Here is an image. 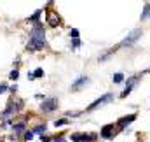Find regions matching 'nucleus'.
Here are the masks:
<instances>
[{"label":"nucleus","instance_id":"20","mask_svg":"<svg viewBox=\"0 0 150 142\" xmlns=\"http://www.w3.org/2000/svg\"><path fill=\"white\" fill-rule=\"evenodd\" d=\"M80 44H82V42H80L79 39H72V44H70V46H72V49H79Z\"/></svg>","mask_w":150,"mask_h":142},{"label":"nucleus","instance_id":"2","mask_svg":"<svg viewBox=\"0 0 150 142\" xmlns=\"http://www.w3.org/2000/svg\"><path fill=\"white\" fill-rule=\"evenodd\" d=\"M142 75H143V72H140V74H134V75H131V77H127V81H126V90L120 93V98H126L133 90H134V86L142 81Z\"/></svg>","mask_w":150,"mask_h":142},{"label":"nucleus","instance_id":"25","mask_svg":"<svg viewBox=\"0 0 150 142\" xmlns=\"http://www.w3.org/2000/svg\"><path fill=\"white\" fill-rule=\"evenodd\" d=\"M7 90H9V88H7V84H5V82H2V84H0V93H5Z\"/></svg>","mask_w":150,"mask_h":142},{"label":"nucleus","instance_id":"10","mask_svg":"<svg viewBox=\"0 0 150 142\" xmlns=\"http://www.w3.org/2000/svg\"><path fill=\"white\" fill-rule=\"evenodd\" d=\"M47 25H49V27H52V28L59 27V25H61V18H59V14H56V12L49 11V12H47Z\"/></svg>","mask_w":150,"mask_h":142},{"label":"nucleus","instance_id":"30","mask_svg":"<svg viewBox=\"0 0 150 142\" xmlns=\"http://www.w3.org/2000/svg\"><path fill=\"white\" fill-rule=\"evenodd\" d=\"M16 90H18V84H14V86H11V88H9V91H12V93H14Z\"/></svg>","mask_w":150,"mask_h":142},{"label":"nucleus","instance_id":"19","mask_svg":"<svg viewBox=\"0 0 150 142\" xmlns=\"http://www.w3.org/2000/svg\"><path fill=\"white\" fill-rule=\"evenodd\" d=\"M18 77H19V70H18V69H14V70L9 74V79H12V81H16Z\"/></svg>","mask_w":150,"mask_h":142},{"label":"nucleus","instance_id":"11","mask_svg":"<svg viewBox=\"0 0 150 142\" xmlns=\"http://www.w3.org/2000/svg\"><path fill=\"white\" fill-rule=\"evenodd\" d=\"M117 49H120V46H119V44H117V46H113L112 49H108V51H105V53H103V55H101V56L98 58V62H100V63H103V62H105V60H107V58H108L110 55H113V53H115Z\"/></svg>","mask_w":150,"mask_h":142},{"label":"nucleus","instance_id":"24","mask_svg":"<svg viewBox=\"0 0 150 142\" xmlns=\"http://www.w3.org/2000/svg\"><path fill=\"white\" fill-rule=\"evenodd\" d=\"M33 135H35V133H33L32 130H28V132L25 133V141H32V139H33Z\"/></svg>","mask_w":150,"mask_h":142},{"label":"nucleus","instance_id":"16","mask_svg":"<svg viewBox=\"0 0 150 142\" xmlns=\"http://www.w3.org/2000/svg\"><path fill=\"white\" fill-rule=\"evenodd\" d=\"M112 81L115 82V84L122 82V81H124V74H122V72H117V74H113V75H112Z\"/></svg>","mask_w":150,"mask_h":142},{"label":"nucleus","instance_id":"8","mask_svg":"<svg viewBox=\"0 0 150 142\" xmlns=\"http://www.w3.org/2000/svg\"><path fill=\"white\" fill-rule=\"evenodd\" d=\"M136 118H138L136 114H129V116H124V118H120V119L117 121V130H119V132H122V130H124L127 125H131V123H133Z\"/></svg>","mask_w":150,"mask_h":142},{"label":"nucleus","instance_id":"18","mask_svg":"<svg viewBox=\"0 0 150 142\" xmlns=\"http://www.w3.org/2000/svg\"><path fill=\"white\" fill-rule=\"evenodd\" d=\"M149 16H150V4H145L143 12H142V21H143V19H147Z\"/></svg>","mask_w":150,"mask_h":142},{"label":"nucleus","instance_id":"23","mask_svg":"<svg viewBox=\"0 0 150 142\" xmlns=\"http://www.w3.org/2000/svg\"><path fill=\"white\" fill-rule=\"evenodd\" d=\"M72 142H82V133H74L72 135Z\"/></svg>","mask_w":150,"mask_h":142},{"label":"nucleus","instance_id":"9","mask_svg":"<svg viewBox=\"0 0 150 142\" xmlns=\"http://www.w3.org/2000/svg\"><path fill=\"white\" fill-rule=\"evenodd\" d=\"M87 82H89V77H87V75H79L74 82H72L70 90H72V91H79V90H80L82 86H86Z\"/></svg>","mask_w":150,"mask_h":142},{"label":"nucleus","instance_id":"22","mask_svg":"<svg viewBox=\"0 0 150 142\" xmlns=\"http://www.w3.org/2000/svg\"><path fill=\"white\" fill-rule=\"evenodd\" d=\"M33 75H35V79H37V77H44V70L38 67V69H35V70H33Z\"/></svg>","mask_w":150,"mask_h":142},{"label":"nucleus","instance_id":"6","mask_svg":"<svg viewBox=\"0 0 150 142\" xmlns=\"http://www.w3.org/2000/svg\"><path fill=\"white\" fill-rule=\"evenodd\" d=\"M100 135H101L103 139H113V137L117 135V125L108 123V125L101 126V130H100Z\"/></svg>","mask_w":150,"mask_h":142},{"label":"nucleus","instance_id":"26","mask_svg":"<svg viewBox=\"0 0 150 142\" xmlns=\"http://www.w3.org/2000/svg\"><path fill=\"white\" fill-rule=\"evenodd\" d=\"M52 142H67V141H65V137H63V135H59V137H54Z\"/></svg>","mask_w":150,"mask_h":142},{"label":"nucleus","instance_id":"4","mask_svg":"<svg viewBox=\"0 0 150 142\" xmlns=\"http://www.w3.org/2000/svg\"><path fill=\"white\" fill-rule=\"evenodd\" d=\"M113 93H105V95H101L100 98H96L91 105L87 107L86 110L87 112H91V110H94V109H98V107H103V105H107V104H110V102H113Z\"/></svg>","mask_w":150,"mask_h":142},{"label":"nucleus","instance_id":"7","mask_svg":"<svg viewBox=\"0 0 150 142\" xmlns=\"http://www.w3.org/2000/svg\"><path fill=\"white\" fill-rule=\"evenodd\" d=\"M21 107H23V102H21V100H19V102L11 100V102L7 104V107H5V110H4V114H2V118H4V119H7L11 114H14V112H16V110H19Z\"/></svg>","mask_w":150,"mask_h":142},{"label":"nucleus","instance_id":"5","mask_svg":"<svg viewBox=\"0 0 150 142\" xmlns=\"http://www.w3.org/2000/svg\"><path fill=\"white\" fill-rule=\"evenodd\" d=\"M58 98H44V102L40 104V110L42 112H45V114H49V112H54L56 109H58Z\"/></svg>","mask_w":150,"mask_h":142},{"label":"nucleus","instance_id":"27","mask_svg":"<svg viewBox=\"0 0 150 142\" xmlns=\"http://www.w3.org/2000/svg\"><path fill=\"white\" fill-rule=\"evenodd\" d=\"M40 139H42V142H52V139H51V137H47V135H42Z\"/></svg>","mask_w":150,"mask_h":142},{"label":"nucleus","instance_id":"21","mask_svg":"<svg viewBox=\"0 0 150 142\" xmlns=\"http://www.w3.org/2000/svg\"><path fill=\"white\" fill-rule=\"evenodd\" d=\"M79 35H80V34H79L77 28H72V30H70V39H79Z\"/></svg>","mask_w":150,"mask_h":142},{"label":"nucleus","instance_id":"3","mask_svg":"<svg viewBox=\"0 0 150 142\" xmlns=\"http://www.w3.org/2000/svg\"><path fill=\"white\" fill-rule=\"evenodd\" d=\"M142 34H143V32H142L140 28L133 30L131 34H127V37H124V40H122V42H120L119 46H120V47H133V46H134V44H136V42L140 40Z\"/></svg>","mask_w":150,"mask_h":142},{"label":"nucleus","instance_id":"28","mask_svg":"<svg viewBox=\"0 0 150 142\" xmlns=\"http://www.w3.org/2000/svg\"><path fill=\"white\" fill-rule=\"evenodd\" d=\"M80 112H67V116H72V118H77Z\"/></svg>","mask_w":150,"mask_h":142},{"label":"nucleus","instance_id":"17","mask_svg":"<svg viewBox=\"0 0 150 142\" xmlns=\"http://www.w3.org/2000/svg\"><path fill=\"white\" fill-rule=\"evenodd\" d=\"M68 121H70L68 118H61V119H56V121H54V126H56V128H58V126H65V125H68Z\"/></svg>","mask_w":150,"mask_h":142},{"label":"nucleus","instance_id":"29","mask_svg":"<svg viewBox=\"0 0 150 142\" xmlns=\"http://www.w3.org/2000/svg\"><path fill=\"white\" fill-rule=\"evenodd\" d=\"M28 79H30V81H33V79H35V75H33V72H28Z\"/></svg>","mask_w":150,"mask_h":142},{"label":"nucleus","instance_id":"14","mask_svg":"<svg viewBox=\"0 0 150 142\" xmlns=\"http://www.w3.org/2000/svg\"><path fill=\"white\" fill-rule=\"evenodd\" d=\"M40 14H42V9H37V11L33 12V16H32L28 21H32L33 25H38V23H40Z\"/></svg>","mask_w":150,"mask_h":142},{"label":"nucleus","instance_id":"13","mask_svg":"<svg viewBox=\"0 0 150 142\" xmlns=\"http://www.w3.org/2000/svg\"><path fill=\"white\" fill-rule=\"evenodd\" d=\"M98 139V133H82V142H94Z\"/></svg>","mask_w":150,"mask_h":142},{"label":"nucleus","instance_id":"15","mask_svg":"<svg viewBox=\"0 0 150 142\" xmlns=\"http://www.w3.org/2000/svg\"><path fill=\"white\" fill-rule=\"evenodd\" d=\"M45 130H47V126H45V123H44V125H38V126H35L32 132H33V133H37V135H44V133H45Z\"/></svg>","mask_w":150,"mask_h":142},{"label":"nucleus","instance_id":"1","mask_svg":"<svg viewBox=\"0 0 150 142\" xmlns=\"http://www.w3.org/2000/svg\"><path fill=\"white\" fill-rule=\"evenodd\" d=\"M47 47V40H45V30H44V25L38 23L33 25V28L30 30V42L26 46L28 51H40Z\"/></svg>","mask_w":150,"mask_h":142},{"label":"nucleus","instance_id":"12","mask_svg":"<svg viewBox=\"0 0 150 142\" xmlns=\"http://www.w3.org/2000/svg\"><path fill=\"white\" fill-rule=\"evenodd\" d=\"M14 132L16 133H21V132H25V128H26V121H19V123H14Z\"/></svg>","mask_w":150,"mask_h":142}]
</instances>
